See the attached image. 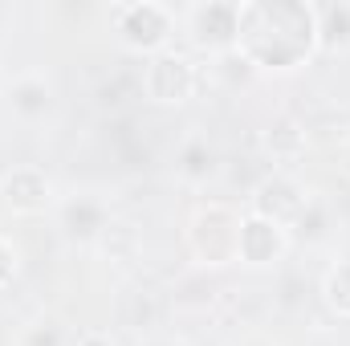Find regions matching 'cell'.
Here are the masks:
<instances>
[{
	"label": "cell",
	"instance_id": "cell-1",
	"mask_svg": "<svg viewBox=\"0 0 350 346\" xmlns=\"http://www.w3.org/2000/svg\"><path fill=\"white\" fill-rule=\"evenodd\" d=\"M318 49V16L306 0H249L241 4L237 53L261 70H293Z\"/></svg>",
	"mask_w": 350,
	"mask_h": 346
},
{
	"label": "cell",
	"instance_id": "cell-2",
	"mask_svg": "<svg viewBox=\"0 0 350 346\" xmlns=\"http://www.w3.org/2000/svg\"><path fill=\"white\" fill-rule=\"evenodd\" d=\"M241 212L228 204H204L191 224H187V249L200 265H228L237 261V241H241Z\"/></svg>",
	"mask_w": 350,
	"mask_h": 346
},
{
	"label": "cell",
	"instance_id": "cell-3",
	"mask_svg": "<svg viewBox=\"0 0 350 346\" xmlns=\"http://www.w3.org/2000/svg\"><path fill=\"white\" fill-rule=\"evenodd\" d=\"M114 29L122 37V45L143 49V53H163L175 33V12L159 0H135V4H118L114 8Z\"/></svg>",
	"mask_w": 350,
	"mask_h": 346
},
{
	"label": "cell",
	"instance_id": "cell-4",
	"mask_svg": "<svg viewBox=\"0 0 350 346\" xmlns=\"http://www.w3.org/2000/svg\"><path fill=\"white\" fill-rule=\"evenodd\" d=\"M196 66H191V57H183V53H175V49H163V53H155L151 62H147V70H143V90L155 98V102H167V106H179V102H187L191 94H196Z\"/></svg>",
	"mask_w": 350,
	"mask_h": 346
},
{
	"label": "cell",
	"instance_id": "cell-5",
	"mask_svg": "<svg viewBox=\"0 0 350 346\" xmlns=\"http://www.w3.org/2000/svg\"><path fill=\"white\" fill-rule=\"evenodd\" d=\"M187 33L196 45L204 49H237V33H241V4L232 0H208V4H191L187 8Z\"/></svg>",
	"mask_w": 350,
	"mask_h": 346
},
{
	"label": "cell",
	"instance_id": "cell-6",
	"mask_svg": "<svg viewBox=\"0 0 350 346\" xmlns=\"http://www.w3.org/2000/svg\"><path fill=\"white\" fill-rule=\"evenodd\" d=\"M306 204H310L306 187L297 179H289V175H269L257 187V196H253V212L265 216V220H273V224H281V228L293 224L306 212Z\"/></svg>",
	"mask_w": 350,
	"mask_h": 346
},
{
	"label": "cell",
	"instance_id": "cell-7",
	"mask_svg": "<svg viewBox=\"0 0 350 346\" xmlns=\"http://www.w3.org/2000/svg\"><path fill=\"white\" fill-rule=\"evenodd\" d=\"M0 200L12 208V212H45L53 204V183L45 179V172L37 168H12V172L0 179Z\"/></svg>",
	"mask_w": 350,
	"mask_h": 346
},
{
	"label": "cell",
	"instance_id": "cell-8",
	"mask_svg": "<svg viewBox=\"0 0 350 346\" xmlns=\"http://www.w3.org/2000/svg\"><path fill=\"white\" fill-rule=\"evenodd\" d=\"M289 237L281 224L265 220L257 212H249L241 220V241H237V261H249V265H273V261L285 253Z\"/></svg>",
	"mask_w": 350,
	"mask_h": 346
},
{
	"label": "cell",
	"instance_id": "cell-9",
	"mask_svg": "<svg viewBox=\"0 0 350 346\" xmlns=\"http://www.w3.org/2000/svg\"><path fill=\"white\" fill-rule=\"evenodd\" d=\"M57 212H62V228H66L74 241L98 237V232L106 228V220H110V212H106V204H102L98 196H70Z\"/></svg>",
	"mask_w": 350,
	"mask_h": 346
},
{
	"label": "cell",
	"instance_id": "cell-10",
	"mask_svg": "<svg viewBox=\"0 0 350 346\" xmlns=\"http://www.w3.org/2000/svg\"><path fill=\"white\" fill-rule=\"evenodd\" d=\"M8 106H12L25 122H37V118L49 114L53 90H49V82H45L41 74H21V78L8 86Z\"/></svg>",
	"mask_w": 350,
	"mask_h": 346
},
{
	"label": "cell",
	"instance_id": "cell-11",
	"mask_svg": "<svg viewBox=\"0 0 350 346\" xmlns=\"http://www.w3.org/2000/svg\"><path fill=\"white\" fill-rule=\"evenodd\" d=\"M175 172L183 175L187 183H204L208 175L216 172V147H212L204 135L183 139L179 151H175Z\"/></svg>",
	"mask_w": 350,
	"mask_h": 346
},
{
	"label": "cell",
	"instance_id": "cell-12",
	"mask_svg": "<svg viewBox=\"0 0 350 346\" xmlns=\"http://www.w3.org/2000/svg\"><path fill=\"white\" fill-rule=\"evenodd\" d=\"M314 16H318V45L322 49L350 45V4H314Z\"/></svg>",
	"mask_w": 350,
	"mask_h": 346
},
{
	"label": "cell",
	"instance_id": "cell-13",
	"mask_svg": "<svg viewBox=\"0 0 350 346\" xmlns=\"http://www.w3.org/2000/svg\"><path fill=\"white\" fill-rule=\"evenodd\" d=\"M265 143H269V151H273L277 159H297V155L306 151V131H301L293 118H277V122L269 127Z\"/></svg>",
	"mask_w": 350,
	"mask_h": 346
},
{
	"label": "cell",
	"instance_id": "cell-14",
	"mask_svg": "<svg viewBox=\"0 0 350 346\" xmlns=\"http://www.w3.org/2000/svg\"><path fill=\"white\" fill-rule=\"evenodd\" d=\"M16 346H74L70 338V326L62 322V318H37V322H29L25 330H21V338Z\"/></svg>",
	"mask_w": 350,
	"mask_h": 346
},
{
	"label": "cell",
	"instance_id": "cell-15",
	"mask_svg": "<svg viewBox=\"0 0 350 346\" xmlns=\"http://www.w3.org/2000/svg\"><path fill=\"white\" fill-rule=\"evenodd\" d=\"M330 310H338L342 318H350V249L342 253V261L326 273V285H322Z\"/></svg>",
	"mask_w": 350,
	"mask_h": 346
},
{
	"label": "cell",
	"instance_id": "cell-16",
	"mask_svg": "<svg viewBox=\"0 0 350 346\" xmlns=\"http://www.w3.org/2000/svg\"><path fill=\"white\" fill-rule=\"evenodd\" d=\"M293 224L301 228V237H310V241H318V237L326 232V208H322L318 200H310V204H306V212H301V216H297Z\"/></svg>",
	"mask_w": 350,
	"mask_h": 346
},
{
	"label": "cell",
	"instance_id": "cell-17",
	"mask_svg": "<svg viewBox=\"0 0 350 346\" xmlns=\"http://www.w3.org/2000/svg\"><path fill=\"white\" fill-rule=\"evenodd\" d=\"M12 277H16V249L0 237V289H4Z\"/></svg>",
	"mask_w": 350,
	"mask_h": 346
},
{
	"label": "cell",
	"instance_id": "cell-18",
	"mask_svg": "<svg viewBox=\"0 0 350 346\" xmlns=\"http://www.w3.org/2000/svg\"><path fill=\"white\" fill-rule=\"evenodd\" d=\"M78 346H110V343H106V338H98V334H90V338H82Z\"/></svg>",
	"mask_w": 350,
	"mask_h": 346
},
{
	"label": "cell",
	"instance_id": "cell-19",
	"mask_svg": "<svg viewBox=\"0 0 350 346\" xmlns=\"http://www.w3.org/2000/svg\"><path fill=\"white\" fill-rule=\"evenodd\" d=\"M342 163H347V175H350V139H347V147H342Z\"/></svg>",
	"mask_w": 350,
	"mask_h": 346
},
{
	"label": "cell",
	"instance_id": "cell-20",
	"mask_svg": "<svg viewBox=\"0 0 350 346\" xmlns=\"http://www.w3.org/2000/svg\"><path fill=\"white\" fill-rule=\"evenodd\" d=\"M245 346H273V343H269V338H249Z\"/></svg>",
	"mask_w": 350,
	"mask_h": 346
},
{
	"label": "cell",
	"instance_id": "cell-21",
	"mask_svg": "<svg viewBox=\"0 0 350 346\" xmlns=\"http://www.w3.org/2000/svg\"><path fill=\"white\" fill-rule=\"evenodd\" d=\"M310 346H334V343H326V338H318V343H310Z\"/></svg>",
	"mask_w": 350,
	"mask_h": 346
}]
</instances>
